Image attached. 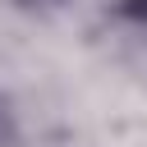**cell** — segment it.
<instances>
[{"label":"cell","mask_w":147,"mask_h":147,"mask_svg":"<svg viewBox=\"0 0 147 147\" xmlns=\"http://www.w3.org/2000/svg\"><path fill=\"white\" fill-rule=\"evenodd\" d=\"M0 110H9V106H5V96H0Z\"/></svg>","instance_id":"cell-3"},{"label":"cell","mask_w":147,"mask_h":147,"mask_svg":"<svg viewBox=\"0 0 147 147\" xmlns=\"http://www.w3.org/2000/svg\"><path fill=\"white\" fill-rule=\"evenodd\" d=\"M110 9H115L124 23H133V28H147V0H110Z\"/></svg>","instance_id":"cell-1"},{"label":"cell","mask_w":147,"mask_h":147,"mask_svg":"<svg viewBox=\"0 0 147 147\" xmlns=\"http://www.w3.org/2000/svg\"><path fill=\"white\" fill-rule=\"evenodd\" d=\"M18 14H60L69 0H9Z\"/></svg>","instance_id":"cell-2"}]
</instances>
